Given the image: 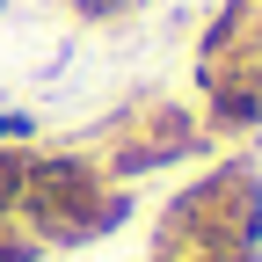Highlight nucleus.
Here are the masks:
<instances>
[{
	"instance_id": "f257e3e1",
	"label": "nucleus",
	"mask_w": 262,
	"mask_h": 262,
	"mask_svg": "<svg viewBox=\"0 0 262 262\" xmlns=\"http://www.w3.org/2000/svg\"><path fill=\"white\" fill-rule=\"evenodd\" d=\"M131 211H139V196H131L124 182H110L102 160H95L88 146H29V153H22L15 226H22L44 255H51V248L110 241Z\"/></svg>"
},
{
	"instance_id": "f03ea898",
	"label": "nucleus",
	"mask_w": 262,
	"mask_h": 262,
	"mask_svg": "<svg viewBox=\"0 0 262 262\" xmlns=\"http://www.w3.org/2000/svg\"><path fill=\"white\" fill-rule=\"evenodd\" d=\"M153 248H233L262 255V168L248 153L211 160L189 189L168 196V211L153 226Z\"/></svg>"
},
{
	"instance_id": "7ed1b4c3",
	"label": "nucleus",
	"mask_w": 262,
	"mask_h": 262,
	"mask_svg": "<svg viewBox=\"0 0 262 262\" xmlns=\"http://www.w3.org/2000/svg\"><path fill=\"white\" fill-rule=\"evenodd\" d=\"M95 160H102V175L110 182H139V175H160V168H175V160H196V153H211L204 139V124H196L189 102H131L117 110L102 131H95Z\"/></svg>"
},
{
	"instance_id": "20e7f679",
	"label": "nucleus",
	"mask_w": 262,
	"mask_h": 262,
	"mask_svg": "<svg viewBox=\"0 0 262 262\" xmlns=\"http://www.w3.org/2000/svg\"><path fill=\"white\" fill-rule=\"evenodd\" d=\"M22 153L29 146H0V226H15V204H22Z\"/></svg>"
},
{
	"instance_id": "39448f33",
	"label": "nucleus",
	"mask_w": 262,
	"mask_h": 262,
	"mask_svg": "<svg viewBox=\"0 0 262 262\" xmlns=\"http://www.w3.org/2000/svg\"><path fill=\"white\" fill-rule=\"evenodd\" d=\"M0 146H44L37 110H0Z\"/></svg>"
},
{
	"instance_id": "423d86ee",
	"label": "nucleus",
	"mask_w": 262,
	"mask_h": 262,
	"mask_svg": "<svg viewBox=\"0 0 262 262\" xmlns=\"http://www.w3.org/2000/svg\"><path fill=\"white\" fill-rule=\"evenodd\" d=\"M66 15H80V22H124L131 8H146V0H58Z\"/></svg>"
},
{
	"instance_id": "0eeeda50",
	"label": "nucleus",
	"mask_w": 262,
	"mask_h": 262,
	"mask_svg": "<svg viewBox=\"0 0 262 262\" xmlns=\"http://www.w3.org/2000/svg\"><path fill=\"white\" fill-rule=\"evenodd\" d=\"M0 8H8V0H0Z\"/></svg>"
}]
</instances>
